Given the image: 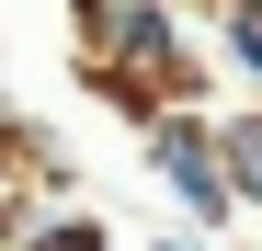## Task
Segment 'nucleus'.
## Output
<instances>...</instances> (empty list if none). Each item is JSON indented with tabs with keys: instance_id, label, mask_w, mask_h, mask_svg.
<instances>
[{
	"instance_id": "obj_1",
	"label": "nucleus",
	"mask_w": 262,
	"mask_h": 251,
	"mask_svg": "<svg viewBox=\"0 0 262 251\" xmlns=\"http://www.w3.org/2000/svg\"><path fill=\"white\" fill-rule=\"evenodd\" d=\"M137 149H148V183L183 205V228H228L239 205H228V172H216V114H194V103H171V114H148L137 126Z\"/></svg>"
},
{
	"instance_id": "obj_2",
	"label": "nucleus",
	"mask_w": 262,
	"mask_h": 251,
	"mask_svg": "<svg viewBox=\"0 0 262 251\" xmlns=\"http://www.w3.org/2000/svg\"><path fill=\"white\" fill-rule=\"evenodd\" d=\"M216 172H228V205L262 217V103H228L216 114Z\"/></svg>"
},
{
	"instance_id": "obj_3",
	"label": "nucleus",
	"mask_w": 262,
	"mask_h": 251,
	"mask_svg": "<svg viewBox=\"0 0 262 251\" xmlns=\"http://www.w3.org/2000/svg\"><path fill=\"white\" fill-rule=\"evenodd\" d=\"M205 46H216V69H228L239 92L262 103V12H239V0H205Z\"/></svg>"
},
{
	"instance_id": "obj_4",
	"label": "nucleus",
	"mask_w": 262,
	"mask_h": 251,
	"mask_svg": "<svg viewBox=\"0 0 262 251\" xmlns=\"http://www.w3.org/2000/svg\"><path fill=\"white\" fill-rule=\"evenodd\" d=\"M23 251H114V228L69 194V205H46V217H34V240H23Z\"/></svg>"
},
{
	"instance_id": "obj_5",
	"label": "nucleus",
	"mask_w": 262,
	"mask_h": 251,
	"mask_svg": "<svg viewBox=\"0 0 262 251\" xmlns=\"http://www.w3.org/2000/svg\"><path fill=\"white\" fill-rule=\"evenodd\" d=\"M46 205H57L46 183H0V251H23V240H34V217H46Z\"/></svg>"
},
{
	"instance_id": "obj_6",
	"label": "nucleus",
	"mask_w": 262,
	"mask_h": 251,
	"mask_svg": "<svg viewBox=\"0 0 262 251\" xmlns=\"http://www.w3.org/2000/svg\"><path fill=\"white\" fill-rule=\"evenodd\" d=\"M148 251H216V240H205V228H160Z\"/></svg>"
},
{
	"instance_id": "obj_7",
	"label": "nucleus",
	"mask_w": 262,
	"mask_h": 251,
	"mask_svg": "<svg viewBox=\"0 0 262 251\" xmlns=\"http://www.w3.org/2000/svg\"><path fill=\"white\" fill-rule=\"evenodd\" d=\"M0 103H12V57H0Z\"/></svg>"
},
{
	"instance_id": "obj_8",
	"label": "nucleus",
	"mask_w": 262,
	"mask_h": 251,
	"mask_svg": "<svg viewBox=\"0 0 262 251\" xmlns=\"http://www.w3.org/2000/svg\"><path fill=\"white\" fill-rule=\"evenodd\" d=\"M239 12H262V0H239Z\"/></svg>"
}]
</instances>
